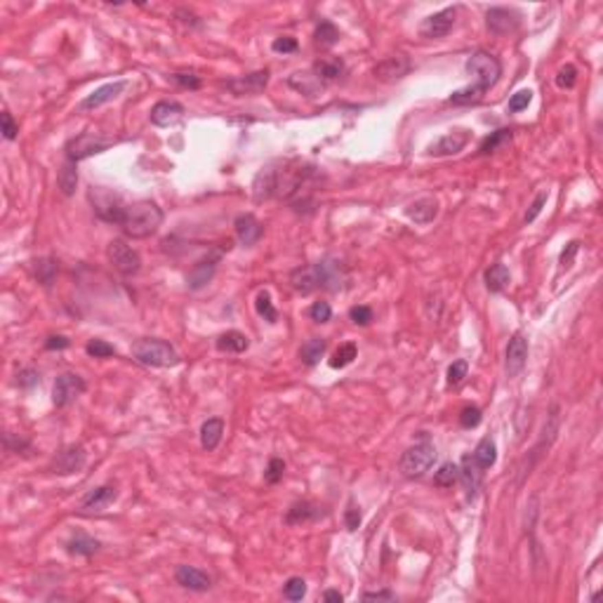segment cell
Wrapping results in <instances>:
<instances>
[{
    "label": "cell",
    "mask_w": 603,
    "mask_h": 603,
    "mask_svg": "<svg viewBox=\"0 0 603 603\" xmlns=\"http://www.w3.org/2000/svg\"><path fill=\"white\" fill-rule=\"evenodd\" d=\"M163 224V210L153 201H137L125 206L118 226L127 239H149Z\"/></svg>",
    "instance_id": "6da1fadb"
},
{
    "label": "cell",
    "mask_w": 603,
    "mask_h": 603,
    "mask_svg": "<svg viewBox=\"0 0 603 603\" xmlns=\"http://www.w3.org/2000/svg\"><path fill=\"white\" fill-rule=\"evenodd\" d=\"M132 356L144 365L151 368H175L179 365V353L175 351V347L165 340H156V337H144L132 344Z\"/></svg>",
    "instance_id": "7a4b0ae2"
},
{
    "label": "cell",
    "mask_w": 603,
    "mask_h": 603,
    "mask_svg": "<svg viewBox=\"0 0 603 603\" xmlns=\"http://www.w3.org/2000/svg\"><path fill=\"white\" fill-rule=\"evenodd\" d=\"M467 71L474 76V90L479 95H485L502 76V64L495 54L485 52V50H476L472 57L467 59Z\"/></svg>",
    "instance_id": "3957f363"
},
{
    "label": "cell",
    "mask_w": 603,
    "mask_h": 603,
    "mask_svg": "<svg viewBox=\"0 0 603 603\" xmlns=\"http://www.w3.org/2000/svg\"><path fill=\"white\" fill-rule=\"evenodd\" d=\"M436 457H439L436 446L429 443V441H419V443L410 446L403 452L401 460H398V469L406 479H422L434 467Z\"/></svg>",
    "instance_id": "277c9868"
},
{
    "label": "cell",
    "mask_w": 603,
    "mask_h": 603,
    "mask_svg": "<svg viewBox=\"0 0 603 603\" xmlns=\"http://www.w3.org/2000/svg\"><path fill=\"white\" fill-rule=\"evenodd\" d=\"M111 144H113V140H107V137L85 132V135H78V137H74V140H69V144H66V149H64L66 160L78 163V160H85L90 156H97V153L107 151Z\"/></svg>",
    "instance_id": "5b68a950"
},
{
    "label": "cell",
    "mask_w": 603,
    "mask_h": 603,
    "mask_svg": "<svg viewBox=\"0 0 603 603\" xmlns=\"http://www.w3.org/2000/svg\"><path fill=\"white\" fill-rule=\"evenodd\" d=\"M109 259H111L113 269L120 271L123 276H135L142 269V257L132 245H127L123 239H113L109 243Z\"/></svg>",
    "instance_id": "8992f818"
},
{
    "label": "cell",
    "mask_w": 603,
    "mask_h": 603,
    "mask_svg": "<svg viewBox=\"0 0 603 603\" xmlns=\"http://www.w3.org/2000/svg\"><path fill=\"white\" fill-rule=\"evenodd\" d=\"M85 389H87V384L83 382L80 375L64 373V375H59L57 382H54L52 403L57 408H66V406H71L80 394H85Z\"/></svg>",
    "instance_id": "52a82bcc"
},
{
    "label": "cell",
    "mask_w": 603,
    "mask_h": 603,
    "mask_svg": "<svg viewBox=\"0 0 603 603\" xmlns=\"http://www.w3.org/2000/svg\"><path fill=\"white\" fill-rule=\"evenodd\" d=\"M314 267V274H316V281H318V287H323V290H330V292H337L342 290L347 283V271L344 267H342L337 259L333 257H325L320 259V262L311 264Z\"/></svg>",
    "instance_id": "ba28073f"
},
{
    "label": "cell",
    "mask_w": 603,
    "mask_h": 603,
    "mask_svg": "<svg viewBox=\"0 0 603 603\" xmlns=\"http://www.w3.org/2000/svg\"><path fill=\"white\" fill-rule=\"evenodd\" d=\"M525 363H528V340L523 333H514V337L507 344V358H505V373L507 377H518L523 373Z\"/></svg>",
    "instance_id": "9c48e42d"
},
{
    "label": "cell",
    "mask_w": 603,
    "mask_h": 603,
    "mask_svg": "<svg viewBox=\"0 0 603 603\" xmlns=\"http://www.w3.org/2000/svg\"><path fill=\"white\" fill-rule=\"evenodd\" d=\"M455 19H457V8L441 10V12L427 17V19L419 24V36L431 38V41H434V38H443V36H448V33L452 31Z\"/></svg>",
    "instance_id": "30bf717a"
},
{
    "label": "cell",
    "mask_w": 603,
    "mask_h": 603,
    "mask_svg": "<svg viewBox=\"0 0 603 603\" xmlns=\"http://www.w3.org/2000/svg\"><path fill=\"white\" fill-rule=\"evenodd\" d=\"M92 203H95V212L104 219V222L118 224L120 217H123L125 203H123V198H120L118 193L99 189L97 193H92Z\"/></svg>",
    "instance_id": "8fae6325"
},
{
    "label": "cell",
    "mask_w": 603,
    "mask_h": 603,
    "mask_svg": "<svg viewBox=\"0 0 603 603\" xmlns=\"http://www.w3.org/2000/svg\"><path fill=\"white\" fill-rule=\"evenodd\" d=\"M413 64L408 57H403V54H391V57L382 59V62L375 66L373 74L375 78L382 80V83H396L401 78H406L408 74H410Z\"/></svg>",
    "instance_id": "7c38bea8"
},
{
    "label": "cell",
    "mask_w": 603,
    "mask_h": 603,
    "mask_svg": "<svg viewBox=\"0 0 603 603\" xmlns=\"http://www.w3.org/2000/svg\"><path fill=\"white\" fill-rule=\"evenodd\" d=\"M87 452L83 446H66L64 450L57 452V457L52 460V469L54 474H62V476H69V474H76L85 467Z\"/></svg>",
    "instance_id": "4fadbf2b"
},
{
    "label": "cell",
    "mask_w": 603,
    "mask_h": 603,
    "mask_svg": "<svg viewBox=\"0 0 603 603\" xmlns=\"http://www.w3.org/2000/svg\"><path fill=\"white\" fill-rule=\"evenodd\" d=\"M518 24H521V17L509 8H490L485 12V26L495 36H509V33L518 29Z\"/></svg>",
    "instance_id": "5bb4252c"
},
{
    "label": "cell",
    "mask_w": 603,
    "mask_h": 603,
    "mask_svg": "<svg viewBox=\"0 0 603 603\" xmlns=\"http://www.w3.org/2000/svg\"><path fill=\"white\" fill-rule=\"evenodd\" d=\"M267 83H269V71L264 69V71H254V74L241 76V78L226 80V90L236 97H250L262 92L264 87H267Z\"/></svg>",
    "instance_id": "9a60e30c"
},
{
    "label": "cell",
    "mask_w": 603,
    "mask_h": 603,
    "mask_svg": "<svg viewBox=\"0 0 603 603\" xmlns=\"http://www.w3.org/2000/svg\"><path fill=\"white\" fill-rule=\"evenodd\" d=\"M125 87H127V80H116V83H107V85L97 87L95 92H90V95L78 104V111H95V109L113 102L116 97H120V92H123Z\"/></svg>",
    "instance_id": "2e32d148"
},
{
    "label": "cell",
    "mask_w": 603,
    "mask_h": 603,
    "mask_svg": "<svg viewBox=\"0 0 603 603\" xmlns=\"http://www.w3.org/2000/svg\"><path fill=\"white\" fill-rule=\"evenodd\" d=\"M175 580L179 587H184L189 591H208L210 587H212L210 575L203 573L201 568H196V566H177Z\"/></svg>",
    "instance_id": "e0dca14e"
},
{
    "label": "cell",
    "mask_w": 603,
    "mask_h": 603,
    "mask_svg": "<svg viewBox=\"0 0 603 603\" xmlns=\"http://www.w3.org/2000/svg\"><path fill=\"white\" fill-rule=\"evenodd\" d=\"M469 132L467 130H455V132H448V135L441 137L439 142H434L427 149L429 156H452V153H460L464 146L469 144Z\"/></svg>",
    "instance_id": "ac0fdd59"
},
{
    "label": "cell",
    "mask_w": 603,
    "mask_h": 603,
    "mask_svg": "<svg viewBox=\"0 0 603 603\" xmlns=\"http://www.w3.org/2000/svg\"><path fill=\"white\" fill-rule=\"evenodd\" d=\"M234 229H236V239H239L241 245H245V248L254 245V243L262 239V234H264L262 222H259V219L254 217V215H250V212L239 215V217H236V222H234Z\"/></svg>",
    "instance_id": "d6986e66"
},
{
    "label": "cell",
    "mask_w": 603,
    "mask_h": 603,
    "mask_svg": "<svg viewBox=\"0 0 603 603\" xmlns=\"http://www.w3.org/2000/svg\"><path fill=\"white\" fill-rule=\"evenodd\" d=\"M116 497H118V490L116 485H99V488L90 490L80 502V512L90 514V512H104L109 505H113Z\"/></svg>",
    "instance_id": "ffe728a7"
},
{
    "label": "cell",
    "mask_w": 603,
    "mask_h": 603,
    "mask_svg": "<svg viewBox=\"0 0 603 603\" xmlns=\"http://www.w3.org/2000/svg\"><path fill=\"white\" fill-rule=\"evenodd\" d=\"M149 118H151V123L158 125V127H170L184 118V107H182L179 102H158V104H153Z\"/></svg>",
    "instance_id": "44dd1931"
},
{
    "label": "cell",
    "mask_w": 603,
    "mask_h": 603,
    "mask_svg": "<svg viewBox=\"0 0 603 603\" xmlns=\"http://www.w3.org/2000/svg\"><path fill=\"white\" fill-rule=\"evenodd\" d=\"M325 516V509L314 505V502H295L285 514V523L287 525H302V523H311L318 521V518Z\"/></svg>",
    "instance_id": "7402d4cb"
},
{
    "label": "cell",
    "mask_w": 603,
    "mask_h": 603,
    "mask_svg": "<svg viewBox=\"0 0 603 603\" xmlns=\"http://www.w3.org/2000/svg\"><path fill=\"white\" fill-rule=\"evenodd\" d=\"M406 215L415 224H429V222H434L436 215H439V201H436V198H429V196L417 198V201L406 208Z\"/></svg>",
    "instance_id": "603a6c76"
},
{
    "label": "cell",
    "mask_w": 603,
    "mask_h": 603,
    "mask_svg": "<svg viewBox=\"0 0 603 603\" xmlns=\"http://www.w3.org/2000/svg\"><path fill=\"white\" fill-rule=\"evenodd\" d=\"M276 196V168H262L252 182V198L257 203L269 201Z\"/></svg>",
    "instance_id": "cb8c5ba5"
},
{
    "label": "cell",
    "mask_w": 603,
    "mask_h": 603,
    "mask_svg": "<svg viewBox=\"0 0 603 603\" xmlns=\"http://www.w3.org/2000/svg\"><path fill=\"white\" fill-rule=\"evenodd\" d=\"M217 262H219L217 254H215V257H206V259H201V262H198L196 267L189 271L186 281H189L191 290H201L203 285L210 283V278L215 276V269H217Z\"/></svg>",
    "instance_id": "d4e9b609"
},
{
    "label": "cell",
    "mask_w": 603,
    "mask_h": 603,
    "mask_svg": "<svg viewBox=\"0 0 603 603\" xmlns=\"http://www.w3.org/2000/svg\"><path fill=\"white\" fill-rule=\"evenodd\" d=\"M460 479H462V483H464V490H467V495L469 497L476 495V490L481 488V479H483V469H481L479 464L474 462L472 455H467L462 460Z\"/></svg>",
    "instance_id": "484cf974"
},
{
    "label": "cell",
    "mask_w": 603,
    "mask_h": 603,
    "mask_svg": "<svg viewBox=\"0 0 603 603\" xmlns=\"http://www.w3.org/2000/svg\"><path fill=\"white\" fill-rule=\"evenodd\" d=\"M222 434H224V419L212 417V419H208V422H203V427H201L203 450L212 452L215 448L219 446V441H222Z\"/></svg>",
    "instance_id": "4316f807"
},
{
    "label": "cell",
    "mask_w": 603,
    "mask_h": 603,
    "mask_svg": "<svg viewBox=\"0 0 603 603\" xmlns=\"http://www.w3.org/2000/svg\"><path fill=\"white\" fill-rule=\"evenodd\" d=\"M290 285L295 292L300 295H309V292L318 290V281L316 274H314V267H300L290 274Z\"/></svg>",
    "instance_id": "83f0119b"
},
{
    "label": "cell",
    "mask_w": 603,
    "mask_h": 603,
    "mask_svg": "<svg viewBox=\"0 0 603 603\" xmlns=\"http://www.w3.org/2000/svg\"><path fill=\"white\" fill-rule=\"evenodd\" d=\"M215 347H217L219 351H226V353H243L248 347H250V340H248L243 333H239V330H229V333L217 337Z\"/></svg>",
    "instance_id": "f1b7e54d"
},
{
    "label": "cell",
    "mask_w": 603,
    "mask_h": 603,
    "mask_svg": "<svg viewBox=\"0 0 603 603\" xmlns=\"http://www.w3.org/2000/svg\"><path fill=\"white\" fill-rule=\"evenodd\" d=\"M78 163H71V160H66V163L59 168V175H57V184H59V191H62V196H74L76 193V186H78V168H76Z\"/></svg>",
    "instance_id": "f546056e"
},
{
    "label": "cell",
    "mask_w": 603,
    "mask_h": 603,
    "mask_svg": "<svg viewBox=\"0 0 603 603\" xmlns=\"http://www.w3.org/2000/svg\"><path fill=\"white\" fill-rule=\"evenodd\" d=\"M344 74V62L342 59H318L314 64V76L323 83V80H337L340 76Z\"/></svg>",
    "instance_id": "4dcf8cb0"
},
{
    "label": "cell",
    "mask_w": 603,
    "mask_h": 603,
    "mask_svg": "<svg viewBox=\"0 0 603 603\" xmlns=\"http://www.w3.org/2000/svg\"><path fill=\"white\" fill-rule=\"evenodd\" d=\"M325 349H328V342L323 340V337H311V340H307L302 344L300 349V358L304 365H316L320 358H323Z\"/></svg>",
    "instance_id": "1f68e13d"
},
{
    "label": "cell",
    "mask_w": 603,
    "mask_h": 603,
    "mask_svg": "<svg viewBox=\"0 0 603 603\" xmlns=\"http://www.w3.org/2000/svg\"><path fill=\"white\" fill-rule=\"evenodd\" d=\"M287 83H290V87H295L297 92H302V95H307V97L318 95L320 87H323V83L314 76V71L311 74H292L290 78H287Z\"/></svg>",
    "instance_id": "d6a6232c"
},
{
    "label": "cell",
    "mask_w": 603,
    "mask_h": 603,
    "mask_svg": "<svg viewBox=\"0 0 603 603\" xmlns=\"http://www.w3.org/2000/svg\"><path fill=\"white\" fill-rule=\"evenodd\" d=\"M472 457H474V462L479 464L481 469H490L492 464L497 462V448H495V441L490 439V436H485L483 441H481V443L476 446V450L472 452Z\"/></svg>",
    "instance_id": "836d02e7"
},
{
    "label": "cell",
    "mask_w": 603,
    "mask_h": 603,
    "mask_svg": "<svg viewBox=\"0 0 603 603\" xmlns=\"http://www.w3.org/2000/svg\"><path fill=\"white\" fill-rule=\"evenodd\" d=\"M66 549H69V554H76V556H92L99 549V542L95 538H90V535L78 533L66 542Z\"/></svg>",
    "instance_id": "e575fe53"
},
{
    "label": "cell",
    "mask_w": 603,
    "mask_h": 603,
    "mask_svg": "<svg viewBox=\"0 0 603 603\" xmlns=\"http://www.w3.org/2000/svg\"><path fill=\"white\" fill-rule=\"evenodd\" d=\"M509 269L505 264H492V267L485 271V287L490 292H502L509 285Z\"/></svg>",
    "instance_id": "d590c367"
},
{
    "label": "cell",
    "mask_w": 603,
    "mask_h": 603,
    "mask_svg": "<svg viewBox=\"0 0 603 603\" xmlns=\"http://www.w3.org/2000/svg\"><path fill=\"white\" fill-rule=\"evenodd\" d=\"M457 481H460V467L452 462L441 464V469L434 474V483L439 485V488H452Z\"/></svg>",
    "instance_id": "8d00e7d4"
},
{
    "label": "cell",
    "mask_w": 603,
    "mask_h": 603,
    "mask_svg": "<svg viewBox=\"0 0 603 603\" xmlns=\"http://www.w3.org/2000/svg\"><path fill=\"white\" fill-rule=\"evenodd\" d=\"M358 356V347L353 344V342H344V344H340V349H337L333 353V358H330V368H347V365L353 363V358Z\"/></svg>",
    "instance_id": "74e56055"
},
{
    "label": "cell",
    "mask_w": 603,
    "mask_h": 603,
    "mask_svg": "<svg viewBox=\"0 0 603 603\" xmlns=\"http://www.w3.org/2000/svg\"><path fill=\"white\" fill-rule=\"evenodd\" d=\"M509 142H512V130H497V132H492L490 137H485L483 144H481V149H479V153L481 156H488V153H495L497 149L505 146V144H509Z\"/></svg>",
    "instance_id": "f35d334b"
},
{
    "label": "cell",
    "mask_w": 603,
    "mask_h": 603,
    "mask_svg": "<svg viewBox=\"0 0 603 603\" xmlns=\"http://www.w3.org/2000/svg\"><path fill=\"white\" fill-rule=\"evenodd\" d=\"M254 309H257V314L262 316L267 323H276L278 320V311H276L274 302H271V295L267 290L257 292V300H254Z\"/></svg>",
    "instance_id": "ab89813d"
},
{
    "label": "cell",
    "mask_w": 603,
    "mask_h": 603,
    "mask_svg": "<svg viewBox=\"0 0 603 603\" xmlns=\"http://www.w3.org/2000/svg\"><path fill=\"white\" fill-rule=\"evenodd\" d=\"M316 45L320 47H333L337 41H340V31H337V26L333 24V21H320L318 29H316Z\"/></svg>",
    "instance_id": "60d3db41"
},
{
    "label": "cell",
    "mask_w": 603,
    "mask_h": 603,
    "mask_svg": "<svg viewBox=\"0 0 603 603\" xmlns=\"http://www.w3.org/2000/svg\"><path fill=\"white\" fill-rule=\"evenodd\" d=\"M304 594H307V582L302 578H290L283 584V596L287 601H302Z\"/></svg>",
    "instance_id": "b9f144b4"
},
{
    "label": "cell",
    "mask_w": 603,
    "mask_h": 603,
    "mask_svg": "<svg viewBox=\"0 0 603 603\" xmlns=\"http://www.w3.org/2000/svg\"><path fill=\"white\" fill-rule=\"evenodd\" d=\"M85 351L90 353V356H95V358H111V356H116V347L109 344V342H104V340H90V342H87V347H85Z\"/></svg>",
    "instance_id": "7bdbcfd3"
},
{
    "label": "cell",
    "mask_w": 603,
    "mask_h": 603,
    "mask_svg": "<svg viewBox=\"0 0 603 603\" xmlns=\"http://www.w3.org/2000/svg\"><path fill=\"white\" fill-rule=\"evenodd\" d=\"M578 83V69H575L573 64H566L558 69L556 74V85L558 87H566V90H571V87Z\"/></svg>",
    "instance_id": "ee69618b"
},
{
    "label": "cell",
    "mask_w": 603,
    "mask_h": 603,
    "mask_svg": "<svg viewBox=\"0 0 603 603\" xmlns=\"http://www.w3.org/2000/svg\"><path fill=\"white\" fill-rule=\"evenodd\" d=\"M309 316H311V320H316V323H328V320L333 318V309H330L328 302H314L311 309H309Z\"/></svg>",
    "instance_id": "f6af8a7d"
},
{
    "label": "cell",
    "mask_w": 603,
    "mask_h": 603,
    "mask_svg": "<svg viewBox=\"0 0 603 603\" xmlns=\"http://www.w3.org/2000/svg\"><path fill=\"white\" fill-rule=\"evenodd\" d=\"M530 102H533V92H530V90H518L516 95H512V99H509V111H512V113L523 111V109H528Z\"/></svg>",
    "instance_id": "bcb514c9"
},
{
    "label": "cell",
    "mask_w": 603,
    "mask_h": 603,
    "mask_svg": "<svg viewBox=\"0 0 603 603\" xmlns=\"http://www.w3.org/2000/svg\"><path fill=\"white\" fill-rule=\"evenodd\" d=\"M467 373H469L467 361H455L450 368H448V384H450V386L460 384V382L467 377Z\"/></svg>",
    "instance_id": "7dc6e473"
},
{
    "label": "cell",
    "mask_w": 603,
    "mask_h": 603,
    "mask_svg": "<svg viewBox=\"0 0 603 603\" xmlns=\"http://www.w3.org/2000/svg\"><path fill=\"white\" fill-rule=\"evenodd\" d=\"M460 424L464 429H474L481 424V410L476 406H467L464 410L460 413Z\"/></svg>",
    "instance_id": "c3c4849f"
},
{
    "label": "cell",
    "mask_w": 603,
    "mask_h": 603,
    "mask_svg": "<svg viewBox=\"0 0 603 603\" xmlns=\"http://www.w3.org/2000/svg\"><path fill=\"white\" fill-rule=\"evenodd\" d=\"M283 472H285V462L274 457V460L269 462L267 472H264V479H267V483H278V481L283 479Z\"/></svg>",
    "instance_id": "681fc988"
},
{
    "label": "cell",
    "mask_w": 603,
    "mask_h": 603,
    "mask_svg": "<svg viewBox=\"0 0 603 603\" xmlns=\"http://www.w3.org/2000/svg\"><path fill=\"white\" fill-rule=\"evenodd\" d=\"M349 318L356 325H370L373 323V309L365 307V304H358V307H353L349 311Z\"/></svg>",
    "instance_id": "f907efd6"
},
{
    "label": "cell",
    "mask_w": 603,
    "mask_h": 603,
    "mask_svg": "<svg viewBox=\"0 0 603 603\" xmlns=\"http://www.w3.org/2000/svg\"><path fill=\"white\" fill-rule=\"evenodd\" d=\"M297 41L295 38H290V36H281V38H276L274 43H271V50H274V52H278V54H290V52H297Z\"/></svg>",
    "instance_id": "816d5d0a"
},
{
    "label": "cell",
    "mask_w": 603,
    "mask_h": 603,
    "mask_svg": "<svg viewBox=\"0 0 603 603\" xmlns=\"http://www.w3.org/2000/svg\"><path fill=\"white\" fill-rule=\"evenodd\" d=\"M38 382H41V375H38V370H33V368H24V370H19V375H17V384H19L21 389H31V386H36Z\"/></svg>",
    "instance_id": "f5cc1de1"
},
{
    "label": "cell",
    "mask_w": 603,
    "mask_h": 603,
    "mask_svg": "<svg viewBox=\"0 0 603 603\" xmlns=\"http://www.w3.org/2000/svg\"><path fill=\"white\" fill-rule=\"evenodd\" d=\"M547 206V191H540L538 196H535V201L530 203V210L528 212H525V224H530V222H535V219H538V215L542 212V208Z\"/></svg>",
    "instance_id": "db71d44e"
},
{
    "label": "cell",
    "mask_w": 603,
    "mask_h": 603,
    "mask_svg": "<svg viewBox=\"0 0 603 603\" xmlns=\"http://www.w3.org/2000/svg\"><path fill=\"white\" fill-rule=\"evenodd\" d=\"M170 78L179 87H186V90H198L201 87V78L196 74H173Z\"/></svg>",
    "instance_id": "11a10c76"
},
{
    "label": "cell",
    "mask_w": 603,
    "mask_h": 603,
    "mask_svg": "<svg viewBox=\"0 0 603 603\" xmlns=\"http://www.w3.org/2000/svg\"><path fill=\"white\" fill-rule=\"evenodd\" d=\"M38 278L43 281L45 285H50V281H52V276L57 274V264L50 262V259H43V262H38V269H36Z\"/></svg>",
    "instance_id": "9f6ffc18"
},
{
    "label": "cell",
    "mask_w": 603,
    "mask_h": 603,
    "mask_svg": "<svg viewBox=\"0 0 603 603\" xmlns=\"http://www.w3.org/2000/svg\"><path fill=\"white\" fill-rule=\"evenodd\" d=\"M344 523L347 530H358V525H361V512H358V507L353 502H349V507L344 512Z\"/></svg>",
    "instance_id": "6f0895ef"
},
{
    "label": "cell",
    "mask_w": 603,
    "mask_h": 603,
    "mask_svg": "<svg viewBox=\"0 0 603 603\" xmlns=\"http://www.w3.org/2000/svg\"><path fill=\"white\" fill-rule=\"evenodd\" d=\"M0 118H3V135H5V140H14L17 132H19V127H17V123L12 120V113L3 111V116H0Z\"/></svg>",
    "instance_id": "680465c9"
},
{
    "label": "cell",
    "mask_w": 603,
    "mask_h": 603,
    "mask_svg": "<svg viewBox=\"0 0 603 603\" xmlns=\"http://www.w3.org/2000/svg\"><path fill=\"white\" fill-rule=\"evenodd\" d=\"M69 347H71V340L64 335H52V337H47V342H45V349H50V351L69 349Z\"/></svg>",
    "instance_id": "91938a15"
},
{
    "label": "cell",
    "mask_w": 603,
    "mask_h": 603,
    "mask_svg": "<svg viewBox=\"0 0 603 603\" xmlns=\"http://www.w3.org/2000/svg\"><path fill=\"white\" fill-rule=\"evenodd\" d=\"M578 250H580V243L578 241H573V243H568V250H563L561 252V264L563 267H571L573 264V259H575V254H578Z\"/></svg>",
    "instance_id": "94428289"
},
{
    "label": "cell",
    "mask_w": 603,
    "mask_h": 603,
    "mask_svg": "<svg viewBox=\"0 0 603 603\" xmlns=\"http://www.w3.org/2000/svg\"><path fill=\"white\" fill-rule=\"evenodd\" d=\"M365 601H394V591H365L363 594Z\"/></svg>",
    "instance_id": "6125c7cd"
},
{
    "label": "cell",
    "mask_w": 603,
    "mask_h": 603,
    "mask_svg": "<svg viewBox=\"0 0 603 603\" xmlns=\"http://www.w3.org/2000/svg\"><path fill=\"white\" fill-rule=\"evenodd\" d=\"M342 599H344V596H342L340 591H335V589L323 591V601H337V603H342Z\"/></svg>",
    "instance_id": "be15d7a7"
}]
</instances>
